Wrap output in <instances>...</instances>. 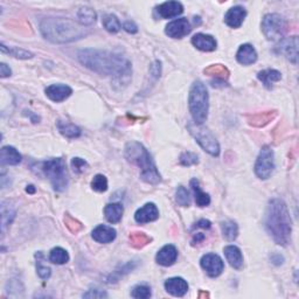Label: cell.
<instances>
[{"label": "cell", "instance_id": "obj_24", "mask_svg": "<svg viewBox=\"0 0 299 299\" xmlns=\"http://www.w3.org/2000/svg\"><path fill=\"white\" fill-rule=\"evenodd\" d=\"M257 77L258 80L265 85V88L271 89L272 85L282 78V74H280L278 70L275 69H265L259 71Z\"/></svg>", "mask_w": 299, "mask_h": 299}, {"label": "cell", "instance_id": "obj_2", "mask_svg": "<svg viewBox=\"0 0 299 299\" xmlns=\"http://www.w3.org/2000/svg\"><path fill=\"white\" fill-rule=\"evenodd\" d=\"M265 229L279 246H287L291 241V219L285 203L280 199H272L266 207Z\"/></svg>", "mask_w": 299, "mask_h": 299}, {"label": "cell", "instance_id": "obj_19", "mask_svg": "<svg viewBox=\"0 0 299 299\" xmlns=\"http://www.w3.org/2000/svg\"><path fill=\"white\" fill-rule=\"evenodd\" d=\"M236 59L239 61V63L243 64V66H249V64L256 62L257 53L253 46L249 45V43H244L237 50Z\"/></svg>", "mask_w": 299, "mask_h": 299}, {"label": "cell", "instance_id": "obj_18", "mask_svg": "<svg viewBox=\"0 0 299 299\" xmlns=\"http://www.w3.org/2000/svg\"><path fill=\"white\" fill-rule=\"evenodd\" d=\"M157 12L164 19H171L183 12V6L179 2H166L157 7Z\"/></svg>", "mask_w": 299, "mask_h": 299}, {"label": "cell", "instance_id": "obj_42", "mask_svg": "<svg viewBox=\"0 0 299 299\" xmlns=\"http://www.w3.org/2000/svg\"><path fill=\"white\" fill-rule=\"evenodd\" d=\"M71 167H73V170L75 173H83L86 167H88V163L84 159H82V158H73L71 159Z\"/></svg>", "mask_w": 299, "mask_h": 299}, {"label": "cell", "instance_id": "obj_20", "mask_svg": "<svg viewBox=\"0 0 299 299\" xmlns=\"http://www.w3.org/2000/svg\"><path fill=\"white\" fill-rule=\"evenodd\" d=\"M91 235L98 243H110L116 239V230L113 227L101 225L92 230Z\"/></svg>", "mask_w": 299, "mask_h": 299}, {"label": "cell", "instance_id": "obj_38", "mask_svg": "<svg viewBox=\"0 0 299 299\" xmlns=\"http://www.w3.org/2000/svg\"><path fill=\"white\" fill-rule=\"evenodd\" d=\"M131 296L138 299H147L151 297V289L147 285H137L133 287Z\"/></svg>", "mask_w": 299, "mask_h": 299}, {"label": "cell", "instance_id": "obj_31", "mask_svg": "<svg viewBox=\"0 0 299 299\" xmlns=\"http://www.w3.org/2000/svg\"><path fill=\"white\" fill-rule=\"evenodd\" d=\"M49 261L54 263V264H64V263L69 261V255H68V253L63 248L56 247L50 250Z\"/></svg>", "mask_w": 299, "mask_h": 299}, {"label": "cell", "instance_id": "obj_15", "mask_svg": "<svg viewBox=\"0 0 299 299\" xmlns=\"http://www.w3.org/2000/svg\"><path fill=\"white\" fill-rule=\"evenodd\" d=\"M165 289L172 296L182 297L188 291V283L181 277H173V278H168L165 282Z\"/></svg>", "mask_w": 299, "mask_h": 299}, {"label": "cell", "instance_id": "obj_7", "mask_svg": "<svg viewBox=\"0 0 299 299\" xmlns=\"http://www.w3.org/2000/svg\"><path fill=\"white\" fill-rule=\"evenodd\" d=\"M188 129L190 133H192L194 138L199 145L203 147V149L211 154L213 157H218L220 154V145L216 140L215 137L212 135V132L210 130L201 127L199 124H189Z\"/></svg>", "mask_w": 299, "mask_h": 299}, {"label": "cell", "instance_id": "obj_23", "mask_svg": "<svg viewBox=\"0 0 299 299\" xmlns=\"http://www.w3.org/2000/svg\"><path fill=\"white\" fill-rule=\"evenodd\" d=\"M0 161L3 165H18L21 161V154L13 146H4L0 151Z\"/></svg>", "mask_w": 299, "mask_h": 299}, {"label": "cell", "instance_id": "obj_16", "mask_svg": "<svg viewBox=\"0 0 299 299\" xmlns=\"http://www.w3.org/2000/svg\"><path fill=\"white\" fill-rule=\"evenodd\" d=\"M247 11L242 6H234L225 16V23L232 28H239L243 24Z\"/></svg>", "mask_w": 299, "mask_h": 299}, {"label": "cell", "instance_id": "obj_37", "mask_svg": "<svg viewBox=\"0 0 299 299\" xmlns=\"http://www.w3.org/2000/svg\"><path fill=\"white\" fill-rule=\"evenodd\" d=\"M2 52L3 53H9L10 55L17 57V59H31V57H33V54L27 52V50H24L21 48L6 49L5 45H2Z\"/></svg>", "mask_w": 299, "mask_h": 299}, {"label": "cell", "instance_id": "obj_8", "mask_svg": "<svg viewBox=\"0 0 299 299\" xmlns=\"http://www.w3.org/2000/svg\"><path fill=\"white\" fill-rule=\"evenodd\" d=\"M262 31L265 38L270 41H277L285 33L286 23L282 16L277 13H270L263 18Z\"/></svg>", "mask_w": 299, "mask_h": 299}, {"label": "cell", "instance_id": "obj_10", "mask_svg": "<svg viewBox=\"0 0 299 299\" xmlns=\"http://www.w3.org/2000/svg\"><path fill=\"white\" fill-rule=\"evenodd\" d=\"M201 266L210 277H218L222 273L225 264L221 257L216 254H206L201 258Z\"/></svg>", "mask_w": 299, "mask_h": 299}, {"label": "cell", "instance_id": "obj_49", "mask_svg": "<svg viewBox=\"0 0 299 299\" xmlns=\"http://www.w3.org/2000/svg\"><path fill=\"white\" fill-rule=\"evenodd\" d=\"M26 190H27L28 193H34L35 192V188H34V186H27Z\"/></svg>", "mask_w": 299, "mask_h": 299}, {"label": "cell", "instance_id": "obj_48", "mask_svg": "<svg viewBox=\"0 0 299 299\" xmlns=\"http://www.w3.org/2000/svg\"><path fill=\"white\" fill-rule=\"evenodd\" d=\"M205 240V235L203 233H197L196 235H194V237H193V240H192V244L193 246H195V244H197V243H200L201 241H204Z\"/></svg>", "mask_w": 299, "mask_h": 299}, {"label": "cell", "instance_id": "obj_29", "mask_svg": "<svg viewBox=\"0 0 299 299\" xmlns=\"http://www.w3.org/2000/svg\"><path fill=\"white\" fill-rule=\"evenodd\" d=\"M204 73L208 75V76L219 78V80H225V78H228L229 76V70L223 64H212V66L204 70Z\"/></svg>", "mask_w": 299, "mask_h": 299}, {"label": "cell", "instance_id": "obj_46", "mask_svg": "<svg viewBox=\"0 0 299 299\" xmlns=\"http://www.w3.org/2000/svg\"><path fill=\"white\" fill-rule=\"evenodd\" d=\"M11 74H12V71H11L10 67H7L6 63L0 64V76H2L3 78H5V77L11 76Z\"/></svg>", "mask_w": 299, "mask_h": 299}, {"label": "cell", "instance_id": "obj_9", "mask_svg": "<svg viewBox=\"0 0 299 299\" xmlns=\"http://www.w3.org/2000/svg\"><path fill=\"white\" fill-rule=\"evenodd\" d=\"M275 168V154L271 147L264 146L258 154V158L255 164V173L259 179H269Z\"/></svg>", "mask_w": 299, "mask_h": 299}, {"label": "cell", "instance_id": "obj_45", "mask_svg": "<svg viewBox=\"0 0 299 299\" xmlns=\"http://www.w3.org/2000/svg\"><path fill=\"white\" fill-rule=\"evenodd\" d=\"M123 28L128 32V33H131V34H135L138 32V27H137V25L133 23V21H127V23H124Z\"/></svg>", "mask_w": 299, "mask_h": 299}, {"label": "cell", "instance_id": "obj_32", "mask_svg": "<svg viewBox=\"0 0 299 299\" xmlns=\"http://www.w3.org/2000/svg\"><path fill=\"white\" fill-rule=\"evenodd\" d=\"M221 230L223 236L228 241H234L239 235V227L234 221H226L221 223Z\"/></svg>", "mask_w": 299, "mask_h": 299}, {"label": "cell", "instance_id": "obj_35", "mask_svg": "<svg viewBox=\"0 0 299 299\" xmlns=\"http://www.w3.org/2000/svg\"><path fill=\"white\" fill-rule=\"evenodd\" d=\"M175 200L176 203H178L179 206H182V207H188L190 205V196H189V193L187 192V189L185 187L180 186L178 187V189H176V194H175Z\"/></svg>", "mask_w": 299, "mask_h": 299}, {"label": "cell", "instance_id": "obj_36", "mask_svg": "<svg viewBox=\"0 0 299 299\" xmlns=\"http://www.w3.org/2000/svg\"><path fill=\"white\" fill-rule=\"evenodd\" d=\"M91 187L93 190H96V192H106L108 189V180L106 176L103 174H97L93 176L92 181H91Z\"/></svg>", "mask_w": 299, "mask_h": 299}, {"label": "cell", "instance_id": "obj_13", "mask_svg": "<svg viewBox=\"0 0 299 299\" xmlns=\"http://www.w3.org/2000/svg\"><path fill=\"white\" fill-rule=\"evenodd\" d=\"M159 218V211H158L157 206L152 203H149L144 205L142 208H139L135 214L136 222L144 225V223L156 221Z\"/></svg>", "mask_w": 299, "mask_h": 299}, {"label": "cell", "instance_id": "obj_21", "mask_svg": "<svg viewBox=\"0 0 299 299\" xmlns=\"http://www.w3.org/2000/svg\"><path fill=\"white\" fill-rule=\"evenodd\" d=\"M192 43L194 47H196L199 50H203V52H213L216 49V40L212 35L208 34H195L192 38Z\"/></svg>", "mask_w": 299, "mask_h": 299}, {"label": "cell", "instance_id": "obj_28", "mask_svg": "<svg viewBox=\"0 0 299 299\" xmlns=\"http://www.w3.org/2000/svg\"><path fill=\"white\" fill-rule=\"evenodd\" d=\"M16 218V210L11 206L10 204H7L4 201L2 204V230L3 233L5 232L6 227L10 226L12 221Z\"/></svg>", "mask_w": 299, "mask_h": 299}, {"label": "cell", "instance_id": "obj_17", "mask_svg": "<svg viewBox=\"0 0 299 299\" xmlns=\"http://www.w3.org/2000/svg\"><path fill=\"white\" fill-rule=\"evenodd\" d=\"M176 258H178V249L174 246H172V244H167V246L163 247L158 251L156 261L158 264L163 266H170L174 264Z\"/></svg>", "mask_w": 299, "mask_h": 299}, {"label": "cell", "instance_id": "obj_27", "mask_svg": "<svg viewBox=\"0 0 299 299\" xmlns=\"http://www.w3.org/2000/svg\"><path fill=\"white\" fill-rule=\"evenodd\" d=\"M57 129L60 133L67 138H77L81 136V130L76 125L69 123V122L59 121L57 122Z\"/></svg>", "mask_w": 299, "mask_h": 299}, {"label": "cell", "instance_id": "obj_22", "mask_svg": "<svg viewBox=\"0 0 299 299\" xmlns=\"http://www.w3.org/2000/svg\"><path fill=\"white\" fill-rule=\"evenodd\" d=\"M223 253H225L227 261L229 262V264L232 265L234 269L236 270L242 269L243 256H242V253H241L240 248H237L236 246H228L225 248Z\"/></svg>", "mask_w": 299, "mask_h": 299}, {"label": "cell", "instance_id": "obj_1", "mask_svg": "<svg viewBox=\"0 0 299 299\" xmlns=\"http://www.w3.org/2000/svg\"><path fill=\"white\" fill-rule=\"evenodd\" d=\"M78 60L88 69L101 75L114 76L115 81L129 82L131 77V62L127 57L107 50L84 49L78 53Z\"/></svg>", "mask_w": 299, "mask_h": 299}, {"label": "cell", "instance_id": "obj_3", "mask_svg": "<svg viewBox=\"0 0 299 299\" xmlns=\"http://www.w3.org/2000/svg\"><path fill=\"white\" fill-rule=\"evenodd\" d=\"M40 31L45 39L54 43L76 41L88 34L81 24L63 18H46L41 21Z\"/></svg>", "mask_w": 299, "mask_h": 299}, {"label": "cell", "instance_id": "obj_41", "mask_svg": "<svg viewBox=\"0 0 299 299\" xmlns=\"http://www.w3.org/2000/svg\"><path fill=\"white\" fill-rule=\"evenodd\" d=\"M272 115H275L273 113H269V114H259L256 115V116L253 117L250 123L253 125H256V127H262V125H265L266 123H269L270 120H272Z\"/></svg>", "mask_w": 299, "mask_h": 299}, {"label": "cell", "instance_id": "obj_30", "mask_svg": "<svg viewBox=\"0 0 299 299\" xmlns=\"http://www.w3.org/2000/svg\"><path fill=\"white\" fill-rule=\"evenodd\" d=\"M78 21L82 26H90L96 21V13L92 9L89 7H82L77 13Z\"/></svg>", "mask_w": 299, "mask_h": 299}, {"label": "cell", "instance_id": "obj_43", "mask_svg": "<svg viewBox=\"0 0 299 299\" xmlns=\"http://www.w3.org/2000/svg\"><path fill=\"white\" fill-rule=\"evenodd\" d=\"M39 256H40V258H41L42 254L39 253ZM40 258H38V262H37L38 275L40 276V278H42V279H48L50 277V273H52V272H50V269L48 268V266L42 264V261Z\"/></svg>", "mask_w": 299, "mask_h": 299}, {"label": "cell", "instance_id": "obj_5", "mask_svg": "<svg viewBox=\"0 0 299 299\" xmlns=\"http://www.w3.org/2000/svg\"><path fill=\"white\" fill-rule=\"evenodd\" d=\"M189 111L195 124L203 125L207 120L210 109V96L203 82H194L189 91Z\"/></svg>", "mask_w": 299, "mask_h": 299}, {"label": "cell", "instance_id": "obj_14", "mask_svg": "<svg viewBox=\"0 0 299 299\" xmlns=\"http://www.w3.org/2000/svg\"><path fill=\"white\" fill-rule=\"evenodd\" d=\"M71 93H73V90L66 84H52L46 88V95L53 102H62V101L67 99Z\"/></svg>", "mask_w": 299, "mask_h": 299}, {"label": "cell", "instance_id": "obj_11", "mask_svg": "<svg viewBox=\"0 0 299 299\" xmlns=\"http://www.w3.org/2000/svg\"><path fill=\"white\" fill-rule=\"evenodd\" d=\"M190 31H192L190 24L186 18H180V19L172 21L167 25L166 30H165L168 37L173 39H181L186 37L187 34L190 33Z\"/></svg>", "mask_w": 299, "mask_h": 299}, {"label": "cell", "instance_id": "obj_33", "mask_svg": "<svg viewBox=\"0 0 299 299\" xmlns=\"http://www.w3.org/2000/svg\"><path fill=\"white\" fill-rule=\"evenodd\" d=\"M151 240L152 239H151L149 235H146L145 233L136 232L130 235V242H131V246L137 248V249H140V248L145 247L146 244H149L151 242Z\"/></svg>", "mask_w": 299, "mask_h": 299}, {"label": "cell", "instance_id": "obj_39", "mask_svg": "<svg viewBox=\"0 0 299 299\" xmlns=\"http://www.w3.org/2000/svg\"><path fill=\"white\" fill-rule=\"evenodd\" d=\"M180 163L183 166H192V165H195L199 163V158L195 153H192V152H185L181 154V157H180Z\"/></svg>", "mask_w": 299, "mask_h": 299}, {"label": "cell", "instance_id": "obj_34", "mask_svg": "<svg viewBox=\"0 0 299 299\" xmlns=\"http://www.w3.org/2000/svg\"><path fill=\"white\" fill-rule=\"evenodd\" d=\"M103 26L108 32H110V33H117L122 28L120 20H118L117 17L114 16V14H107V16L103 18Z\"/></svg>", "mask_w": 299, "mask_h": 299}, {"label": "cell", "instance_id": "obj_40", "mask_svg": "<svg viewBox=\"0 0 299 299\" xmlns=\"http://www.w3.org/2000/svg\"><path fill=\"white\" fill-rule=\"evenodd\" d=\"M64 223H66L67 228L70 230L71 233L76 234L80 232V230H82V228H83V226H82L81 222H78L77 220H75L74 218H71L70 215H67L66 218H64Z\"/></svg>", "mask_w": 299, "mask_h": 299}, {"label": "cell", "instance_id": "obj_26", "mask_svg": "<svg viewBox=\"0 0 299 299\" xmlns=\"http://www.w3.org/2000/svg\"><path fill=\"white\" fill-rule=\"evenodd\" d=\"M190 187H192L194 196H195V203L199 207H206L211 204V197L207 193H205L199 185V181L196 179L190 180Z\"/></svg>", "mask_w": 299, "mask_h": 299}, {"label": "cell", "instance_id": "obj_12", "mask_svg": "<svg viewBox=\"0 0 299 299\" xmlns=\"http://www.w3.org/2000/svg\"><path fill=\"white\" fill-rule=\"evenodd\" d=\"M279 53H282L290 62L297 64L298 60V38L291 37L284 39L278 46Z\"/></svg>", "mask_w": 299, "mask_h": 299}, {"label": "cell", "instance_id": "obj_6", "mask_svg": "<svg viewBox=\"0 0 299 299\" xmlns=\"http://www.w3.org/2000/svg\"><path fill=\"white\" fill-rule=\"evenodd\" d=\"M42 171L49 178L53 188L57 192H63L68 186V175L66 164L62 158H54L42 163Z\"/></svg>", "mask_w": 299, "mask_h": 299}, {"label": "cell", "instance_id": "obj_4", "mask_svg": "<svg viewBox=\"0 0 299 299\" xmlns=\"http://www.w3.org/2000/svg\"><path fill=\"white\" fill-rule=\"evenodd\" d=\"M125 157L130 163L140 167V178L151 185H157L161 181V176L158 172L156 164L151 158L149 151L140 143L131 142L125 146Z\"/></svg>", "mask_w": 299, "mask_h": 299}, {"label": "cell", "instance_id": "obj_47", "mask_svg": "<svg viewBox=\"0 0 299 299\" xmlns=\"http://www.w3.org/2000/svg\"><path fill=\"white\" fill-rule=\"evenodd\" d=\"M212 223L208 221V220H200V221L196 222L195 227L196 228H205V229H210Z\"/></svg>", "mask_w": 299, "mask_h": 299}, {"label": "cell", "instance_id": "obj_25", "mask_svg": "<svg viewBox=\"0 0 299 299\" xmlns=\"http://www.w3.org/2000/svg\"><path fill=\"white\" fill-rule=\"evenodd\" d=\"M123 206L121 204H109L104 208V215L110 223H118L123 216Z\"/></svg>", "mask_w": 299, "mask_h": 299}, {"label": "cell", "instance_id": "obj_44", "mask_svg": "<svg viewBox=\"0 0 299 299\" xmlns=\"http://www.w3.org/2000/svg\"><path fill=\"white\" fill-rule=\"evenodd\" d=\"M108 293L101 289H91L83 294V298H107Z\"/></svg>", "mask_w": 299, "mask_h": 299}]
</instances>
